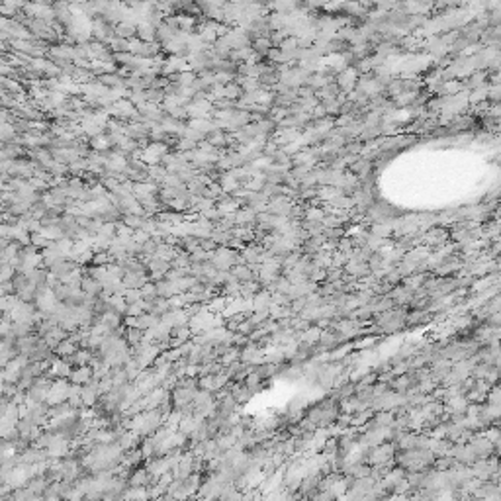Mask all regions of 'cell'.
<instances>
[{"label": "cell", "mask_w": 501, "mask_h": 501, "mask_svg": "<svg viewBox=\"0 0 501 501\" xmlns=\"http://www.w3.org/2000/svg\"><path fill=\"white\" fill-rule=\"evenodd\" d=\"M312 501H337V500H335V496L331 492H318Z\"/></svg>", "instance_id": "6da1fadb"}, {"label": "cell", "mask_w": 501, "mask_h": 501, "mask_svg": "<svg viewBox=\"0 0 501 501\" xmlns=\"http://www.w3.org/2000/svg\"><path fill=\"white\" fill-rule=\"evenodd\" d=\"M298 501H312V500H308V498H300Z\"/></svg>", "instance_id": "7a4b0ae2"}]
</instances>
